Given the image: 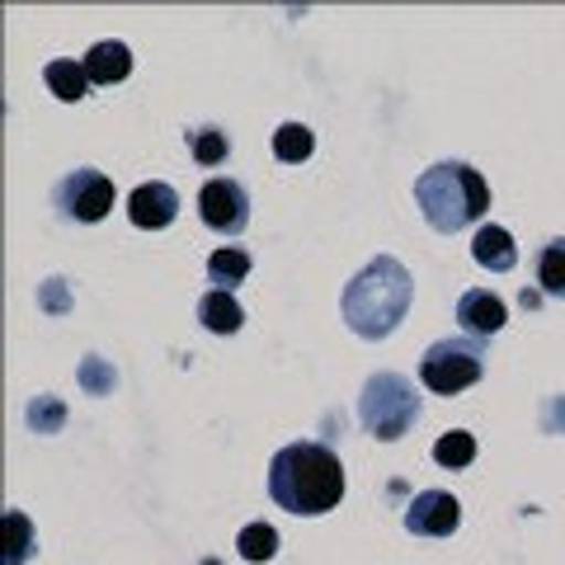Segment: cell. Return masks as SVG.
<instances>
[{"label":"cell","mask_w":565,"mask_h":565,"mask_svg":"<svg viewBox=\"0 0 565 565\" xmlns=\"http://www.w3.org/2000/svg\"><path fill=\"white\" fill-rule=\"evenodd\" d=\"M269 494L288 514H330L344 500V467L326 444H288L269 462Z\"/></svg>","instance_id":"6da1fadb"},{"label":"cell","mask_w":565,"mask_h":565,"mask_svg":"<svg viewBox=\"0 0 565 565\" xmlns=\"http://www.w3.org/2000/svg\"><path fill=\"white\" fill-rule=\"evenodd\" d=\"M411 297H415L411 269H405L396 255H377L363 274L349 278L340 307H344V321L353 334H363V340H386V334L405 321Z\"/></svg>","instance_id":"7a4b0ae2"},{"label":"cell","mask_w":565,"mask_h":565,"mask_svg":"<svg viewBox=\"0 0 565 565\" xmlns=\"http://www.w3.org/2000/svg\"><path fill=\"white\" fill-rule=\"evenodd\" d=\"M415 203L434 232L452 236L486 217L490 189L481 180V170H471L467 161H438L415 180Z\"/></svg>","instance_id":"3957f363"},{"label":"cell","mask_w":565,"mask_h":565,"mask_svg":"<svg viewBox=\"0 0 565 565\" xmlns=\"http://www.w3.org/2000/svg\"><path fill=\"white\" fill-rule=\"evenodd\" d=\"M359 415H363V429L392 444V438L411 434V424L419 419V392L401 373H377L363 382V396H359Z\"/></svg>","instance_id":"277c9868"},{"label":"cell","mask_w":565,"mask_h":565,"mask_svg":"<svg viewBox=\"0 0 565 565\" xmlns=\"http://www.w3.org/2000/svg\"><path fill=\"white\" fill-rule=\"evenodd\" d=\"M481 344L476 340H438L424 349V359H419V377L429 392L438 396H457V392H467V386L481 377Z\"/></svg>","instance_id":"5b68a950"},{"label":"cell","mask_w":565,"mask_h":565,"mask_svg":"<svg viewBox=\"0 0 565 565\" xmlns=\"http://www.w3.org/2000/svg\"><path fill=\"white\" fill-rule=\"evenodd\" d=\"M57 207H62V217H76V222H99V217H109V207H114V184H109V174L104 170H71L66 180L57 184Z\"/></svg>","instance_id":"8992f818"},{"label":"cell","mask_w":565,"mask_h":565,"mask_svg":"<svg viewBox=\"0 0 565 565\" xmlns=\"http://www.w3.org/2000/svg\"><path fill=\"white\" fill-rule=\"evenodd\" d=\"M199 212H203V222L212 226V232H222V236H241L245 232V222H250V193H245L236 180H207L203 193H199Z\"/></svg>","instance_id":"52a82bcc"},{"label":"cell","mask_w":565,"mask_h":565,"mask_svg":"<svg viewBox=\"0 0 565 565\" xmlns=\"http://www.w3.org/2000/svg\"><path fill=\"white\" fill-rule=\"evenodd\" d=\"M457 523H462V504L448 490H419L411 509H405V527L415 537H448L457 533Z\"/></svg>","instance_id":"ba28073f"},{"label":"cell","mask_w":565,"mask_h":565,"mask_svg":"<svg viewBox=\"0 0 565 565\" xmlns=\"http://www.w3.org/2000/svg\"><path fill=\"white\" fill-rule=\"evenodd\" d=\"M128 217H132V226H141V232H161V226H170L180 217V193H174L166 180L137 184L128 193Z\"/></svg>","instance_id":"9c48e42d"},{"label":"cell","mask_w":565,"mask_h":565,"mask_svg":"<svg viewBox=\"0 0 565 565\" xmlns=\"http://www.w3.org/2000/svg\"><path fill=\"white\" fill-rule=\"evenodd\" d=\"M457 321H462L467 334L486 340V334L504 330L509 311H504V302H500V297H494L490 288H471V292H462V302H457Z\"/></svg>","instance_id":"30bf717a"},{"label":"cell","mask_w":565,"mask_h":565,"mask_svg":"<svg viewBox=\"0 0 565 565\" xmlns=\"http://www.w3.org/2000/svg\"><path fill=\"white\" fill-rule=\"evenodd\" d=\"M128 71H132V52L118 39H104L85 52V76H90V85H118V81H128Z\"/></svg>","instance_id":"8fae6325"},{"label":"cell","mask_w":565,"mask_h":565,"mask_svg":"<svg viewBox=\"0 0 565 565\" xmlns=\"http://www.w3.org/2000/svg\"><path fill=\"white\" fill-rule=\"evenodd\" d=\"M471 255H476V264L481 269H490V274H509L519 264V250H514V236L504 232V226H481L476 232V241H471Z\"/></svg>","instance_id":"7c38bea8"},{"label":"cell","mask_w":565,"mask_h":565,"mask_svg":"<svg viewBox=\"0 0 565 565\" xmlns=\"http://www.w3.org/2000/svg\"><path fill=\"white\" fill-rule=\"evenodd\" d=\"M199 321L212 334H236L245 326V311L226 288H212V292H203V302H199Z\"/></svg>","instance_id":"4fadbf2b"},{"label":"cell","mask_w":565,"mask_h":565,"mask_svg":"<svg viewBox=\"0 0 565 565\" xmlns=\"http://www.w3.org/2000/svg\"><path fill=\"white\" fill-rule=\"evenodd\" d=\"M43 81L52 85V95L66 99V104L85 99V90H90V76H85V62H66V57L47 62V66H43Z\"/></svg>","instance_id":"5bb4252c"},{"label":"cell","mask_w":565,"mask_h":565,"mask_svg":"<svg viewBox=\"0 0 565 565\" xmlns=\"http://www.w3.org/2000/svg\"><path fill=\"white\" fill-rule=\"evenodd\" d=\"M207 274H212V282H217V288L232 292L236 282H245V274H250V255L236 250V245H222V250H212Z\"/></svg>","instance_id":"9a60e30c"},{"label":"cell","mask_w":565,"mask_h":565,"mask_svg":"<svg viewBox=\"0 0 565 565\" xmlns=\"http://www.w3.org/2000/svg\"><path fill=\"white\" fill-rule=\"evenodd\" d=\"M311 151H316V137H311L307 122H282V128L274 132V156L278 161L297 166V161H307Z\"/></svg>","instance_id":"2e32d148"},{"label":"cell","mask_w":565,"mask_h":565,"mask_svg":"<svg viewBox=\"0 0 565 565\" xmlns=\"http://www.w3.org/2000/svg\"><path fill=\"white\" fill-rule=\"evenodd\" d=\"M537 282L546 297H565V236H556L537 259Z\"/></svg>","instance_id":"e0dca14e"},{"label":"cell","mask_w":565,"mask_h":565,"mask_svg":"<svg viewBox=\"0 0 565 565\" xmlns=\"http://www.w3.org/2000/svg\"><path fill=\"white\" fill-rule=\"evenodd\" d=\"M33 523L20 514V509H10L6 514V565H24L29 552H33Z\"/></svg>","instance_id":"ac0fdd59"},{"label":"cell","mask_w":565,"mask_h":565,"mask_svg":"<svg viewBox=\"0 0 565 565\" xmlns=\"http://www.w3.org/2000/svg\"><path fill=\"white\" fill-rule=\"evenodd\" d=\"M471 457H476V438L467 434V429H452V434H444L434 444V462L438 467H471Z\"/></svg>","instance_id":"d6986e66"},{"label":"cell","mask_w":565,"mask_h":565,"mask_svg":"<svg viewBox=\"0 0 565 565\" xmlns=\"http://www.w3.org/2000/svg\"><path fill=\"white\" fill-rule=\"evenodd\" d=\"M236 546H241V556H245V561H274V552H278V533H274L269 523H250V527H241Z\"/></svg>","instance_id":"ffe728a7"},{"label":"cell","mask_w":565,"mask_h":565,"mask_svg":"<svg viewBox=\"0 0 565 565\" xmlns=\"http://www.w3.org/2000/svg\"><path fill=\"white\" fill-rule=\"evenodd\" d=\"M193 161H199V166H217V161H226V132H217V128L193 132Z\"/></svg>","instance_id":"44dd1931"},{"label":"cell","mask_w":565,"mask_h":565,"mask_svg":"<svg viewBox=\"0 0 565 565\" xmlns=\"http://www.w3.org/2000/svg\"><path fill=\"white\" fill-rule=\"evenodd\" d=\"M29 419L39 424V429H57V424H62V405L43 396V401H33V405H29Z\"/></svg>","instance_id":"7402d4cb"}]
</instances>
